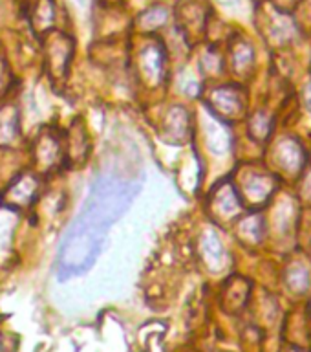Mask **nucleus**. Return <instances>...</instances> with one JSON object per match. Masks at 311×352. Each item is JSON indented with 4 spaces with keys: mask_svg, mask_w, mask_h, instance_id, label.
<instances>
[{
    "mask_svg": "<svg viewBox=\"0 0 311 352\" xmlns=\"http://www.w3.org/2000/svg\"><path fill=\"white\" fill-rule=\"evenodd\" d=\"M137 192V186L114 176L93 184L81 214L70 226L57 257V274L62 279L81 275L103 252L108 228L125 213Z\"/></svg>",
    "mask_w": 311,
    "mask_h": 352,
    "instance_id": "nucleus-1",
    "label": "nucleus"
},
{
    "mask_svg": "<svg viewBox=\"0 0 311 352\" xmlns=\"http://www.w3.org/2000/svg\"><path fill=\"white\" fill-rule=\"evenodd\" d=\"M209 107L225 120H238L246 110L244 92L236 87H220L209 96Z\"/></svg>",
    "mask_w": 311,
    "mask_h": 352,
    "instance_id": "nucleus-2",
    "label": "nucleus"
},
{
    "mask_svg": "<svg viewBox=\"0 0 311 352\" xmlns=\"http://www.w3.org/2000/svg\"><path fill=\"white\" fill-rule=\"evenodd\" d=\"M139 70L145 81L158 85L165 76V55L158 43H148L139 50Z\"/></svg>",
    "mask_w": 311,
    "mask_h": 352,
    "instance_id": "nucleus-3",
    "label": "nucleus"
},
{
    "mask_svg": "<svg viewBox=\"0 0 311 352\" xmlns=\"http://www.w3.org/2000/svg\"><path fill=\"white\" fill-rule=\"evenodd\" d=\"M71 38H68L62 33H54L48 41L46 48V59H48V70L51 76H62L66 72V66L71 57Z\"/></svg>",
    "mask_w": 311,
    "mask_h": 352,
    "instance_id": "nucleus-4",
    "label": "nucleus"
},
{
    "mask_svg": "<svg viewBox=\"0 0 311 352\" xmlns=\"http://www.w3.org/2000/svg\"><path fill=\"white\" fill-rule=\"evenodd\" d=\"M38 192V180L37 176L32 173H24L13 182V186L8 187L4 195L5 204H10L13 208H26L35 200Z\"/></svg>",
    "mask_w": 311,
    "mask_h": 352,
    "instance_id": "nucleus-5",
    "label": "nucleus"
},
{
    "mask_svg": "<svg viewBox=\"0 0 311 352\" xmlns=\"http://www.w3.org/2000/svg\"><path fill=\"white\" fill-rule=\"evenodd\" d=\"M211 208L222 219H233L235 214L240 213L242 202L235 187L231 184H222L218 189H214L213 198H211Z\"/></svg>",
    "mask_w": 311,
    "mask_h": 352,
    "instance_id": "nucleus-6",
    "label": "nucleus"
},
{
    "mask_svg": "<svg viewBox=\"0 0 311 352\" xmlns=\"http://www.w3.org/2000/svg\"><path fill=\"white\" fill-rule=\"evenodd\" d=\"M249 290H251V285L246 279L233 277L222 292V307L225 312L238 314L244 310L249 299Z\"/></svg>",
    "mask_w": 311,
    "mask_h": 352,
    "instance_id": "nucleus-7",
    "label": "nucleus"
},
{
    "mask_svg": "<svg viewBox=\"0 0 311 352\" xmlns=\"http://www.w3.org/2000/svg\"><path fill=\"white\" fill-rule=\"evenodd\" d=\"M202 255L205 264L209 266V270L213 272H220V270L225 268V250L222 246V242L218 241V236L214 233H205L202 236Z\"/></svg>",
    "mask_w": 311,
    "mask_h": 352,
    "instance_id": "nucleus-8",
    "label": "nucleus"
},
{
    "mask_svg": "<svg viewBox=\"0 0 311 352\" xmlns=\"http://www.w3.org/2000/svg\"><path fill=\"white\" fill-rule=\"evenodd\" d=\"M273 187V182L269 180L268 175H253L251 178L246 180L244 192H246V198L249 202L260 204L271 195Z\"/></svg>",
    "mask_w": 311,
    "mask_h": 352,
    "instance_id": "nucleus-9",
    "label": "nucleus"
},
{
    "mask_svg": "<svg viewBox=\"0 0 311 352\" xmlns=\"http://www.w3.org/2000/svg\"><path fill=\"white\" fill-rule=\"evenodd\" d=\"M279 158L280 164L284 165L288 170H291V173L301 170V167L304 165V153H302L301 145L297 142H293V140H284V142H280Z\"/></svg>",
    "mask_w": 311,
    "mask_h": 352,
    "instance_id": "nucleus-10",
    "label": "nucleus"
},
{
    "mask_svg": "<svg viewBox=\"0 0 311 352\" xmlns=\"http://www.w3.org/2000/svg\"><path fill=\"white\" fill-rule=\"evenodd\" d=\"M19 138V120L13 107L0 109V145H11Z\"/></svg>",
    "mask_w": 311,
    "mask_h": 352,
    "instance_id": "nucleus-11",
    "label": "nucleus"
},
{
    "mask_svg": "<svg viewBox=\"0 0 311 352\" xmlns=\"http://www.w3.org/2000/svg\"><path fill=\"white\" fill-rule=\"evenodd\" d=\"M59 143L51 134H46L38 140L37 143V160L38 164L44 165V167H51L57 160V154H59Z\"/></svg>",
    "mask_w": 311,
    "mask_h": 352,
    "instance_id": "nucleus-12",
    "label": "nucleus"
},
{
    "mask_svg": "<svg viewBox=\"0 0 311 352\" xmlns=\"http://www.w3.org/2000/svg\"><path fill=\"white\" fill-rule=\"evenodd\" d=\"M54 22V4L51 0H37L33 8V24L37 32H46Z\"/></svg>",
    "mask_w": 311,
    "mask_h": 352,
    "instance_id": "nucleus-13",
    "label": "nucleus"
},
{
    "mask_svg": "<svg viewBox=\"0 0 311 352\" xmlns=\"http://www.w3.org/2000/svg\"><path fill=\"white\" fill-rule=\"evenodd\" d=\"M286 286L290 288L293 294H302L310 288V274L306 268L302 266H293L288 270L286 274Z\"/></svg>",
    "mask_w": 311,
    "mask_h": 352,
    "instance_id": "nucleus-14",
    "label": "nucleus"
},
{
    "mask_svg": "<svg viewBox=\"0 0 311 352\" xmlns=\"http://www.w3.org/2000/svg\"><path fill=\"white\" fill-rule=\"evenodd\" d=\"M169 15H167V10L161 8V6H154L148 11H145L141 16H139V24H141L145 30H154V28L163 26L167 22Z\"/></svg>",
    "mask_w": 311,
    "mask_h": 352,
    "instance_id": "nucleus-15",
    "label": "nucleus"
},
{
    "mask_svg": "<svg viewBox=\"0 0 311 352\" xmlns=\"http://www.w3.org/2000/svg\"><path fill=\"white\" fill-rule=\"evenodd\" d=\"M233 63H235L236 70L244 72L247 66L253 63V50L247 46V43H236L233 48Z\"/></svg>",
    "mask_w": 311,
    "mask_h": 352,
    "instance_id": "nucleus-16",
    "label": "nucleus"
},
{
    "mask_svg": "<svg viewBox=\"0 0 311 352\" xmlns=\"http://www.w3.org/2000/svg\"><path fill=\"white\" fill-rule=\"evenodd\" d=\"M249 131L257 140H264V138L269 136V131H271V120L268 116L258 112V114L253 116L251 123H249Z\"/></svg>",
    "mask_w": 311,
    "mask_h": 352,
    "instance_id": "nucleus-17",
    "label": "nucleus"
},
{
    "mask_svg": "<svg viewBox=\"0 0 311 352\" xmlns=\"http://www.w3.org/2000/svg\"><path fill=\"white\" fill-rule=\"evenodd\" d=\"M240 235L253 242L260 241V235H262V222H260V219L251 217V219L244 220L240 224Z\"/></svg>",
    "mask_w": 311,
    "mask_h": 352,
    "instance_id": "nucleus-18",
    "label": "nucleus"
},
{
    "mask_svg": "<svg viewBox=\"0 0 311 352\" xmlns=\"http://www.w3.org/2000/svg\"><path fill=\"white\" fill-rule=\"evenodd\" d=\"M8 77H10V74H8V68H5L4 60L0 59V94L4 92L5 87H8Z\"/></svg>",
    "mask_w": 311,
    "mask_h": 352,
    "instance_id": "nucleus-19",
    "label": "nucleus"
},
{
    "mask_svg": "<svg viewBox=\"0 0 311 352\" xmlns=\"http://www.w3.org/2000/svg\"><path fill=\"white\" fill-rule=\"evenodd\" d=\"M280 352H310V351H306V349H302V346L290 345V346H284V349H282V351H280Z\"/></svg>",
    "mask_w": 311,
    "mask_h": 352,
    "instance_id": "nucleus-20",
    "label": "nucleus"
},
{
    "mask_svg": "<svg viewBox=\"0 0 311 352\" xmlns=\"http://www.w3.org/2000/svg\"><path fill=\"white\" fill-rule=\"evenodd\" d=\"M306 104H308V109L311 110V85L308 87V90H306Z\"/></svg>",
    "mask_w": 311,
    "mask_h": 352,
    "instance_id": "nucleus-21",
    "label": "nucleus"
},
{
    "mask_svg": "<svg viewBox=\"0 0 311 352\" xmlns=\"http://www.w3.org/2000/svg\"><path fill=\"white\" fill-rule=\"evenodd\" d=\"M304 191H306L308 195H311V175H310V178H308V180H306V186H304Z\"/></svg>",
    "mask_w": 311,
    "mask_h": 352,
    "instance_id": "nucleus-22",
    "label": "nucleus"
},
{
    "mask_svg": "<svg viewBox=\"0 0 311 352\" xmlns=\"http://www.w3.org/2000/svg\"><path fill=\"white\" fill-rule=\"evenodd\" d=\"M76 2H77V4H79V6H84V4H87V0H76Z\"/></svg>",
    "mask_w": 311,
    "mask_h": 352,
    "instance_id": "nucleus-23",
    "label": "nucleus"
},
{
    "mask_svg": "<svg viewBox=\"0 0 311 352\" xmlns=\"http://www.w3.org/2000/svg\"><path fill=\"white\" fill-rule=\"evenodd\" d=\"M222 2H233V0H222Z\"/></svg>",
    "mask_w": 311,
    "mask_h": 352,
    "instance_id": "nucleus-24",
    "label": "nucleus"
}]
</instances>
